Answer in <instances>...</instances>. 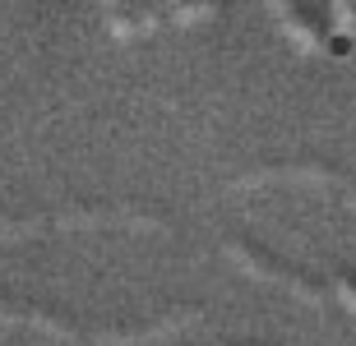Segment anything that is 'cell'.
<instances>
[{
  "instance_id": "obj_3",
  "label": "cell",
  "mask_w": 356,
  "mask_h": 346,
  "mask_svg": "<svg viewBox=\"0 0 356 346\" xmlns=\"http://www.w3.org/2000/svg\"><path fill=\"white\" fill-rule=\"evenodd\" d=\"M204 14H213V5H176L172 19H204Z\"/></svg>"
},
{
  "instance_id": "obj_1",
  "label": "cell",
  "mask_w": 356,
  "mask_h": 346,
  "mask_svg": "<svg viewBox=\"0 0 356 346\" xmlns=\"http://www.w3.org/2000/svg\"><path fill=\"white\" fill-rule=\"evenodd\" d=\"M158 14L153 10H106V28L116 33V37H134V33H148Z\"/></svg>"
},
{
  "instance_id": "obj_2",
  "label": "cell",
  "mask_w": 356,
  "mask_h": 346,
  "mask_svg": "<svg viewBox=\"0 0 356 346\" xmlns=\"http://www.w3.org/2000/svg\"><path fill=\"white\" fill-rule=\"evenodd\" d=\"M338 300L356 314V277H338Z\"/></svg>"
}]
</instances>
